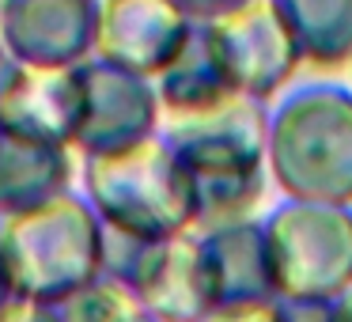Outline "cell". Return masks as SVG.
Listing matches in <instances>:
<instances>
[{"instance_id":"277c9868","label":"cell","mask_w":352,"mask_h":322,"mask_svg":"<svg viewBox=\"0 0 352 322\" xmlns=\"http://www.w3.org/2000/svg\"><path fill=\"white\" fill-rule=\"evenodd\" d=\"M0 322H50L46 311L38 303H12V307H0Z\"/></svg>"},{"instance_id":"6da1fadb","label":"cell","mask_w":352,"mask_h":322,"mask_svg":"<svg viewBox=\"0 0 352 322\" xmlns=\"http://www.w3.org/2000/svg\"><path fill=\"white\" fill-rule=\"evenodd\" d=\"M273 167L284 190L318 201L352 197V95L303 87L273 118Z\"/></svg>"},{"instance_id":"7a4b0ae2","label":"cell","mask_w":352,"mask_h":322,"mask_svg":"<svg viewBox=\"0 0 352 322\" xmlns=\"http://www.w3.org/2000/svg\"><path fill=\"white\" fill-rule=\"evenodd\" d=\"M212 50L231 87L269 95L296 72L299 46L273 0H250L212 31Z\"/></svg>"},{"instance_id":"3957f363","label":"cell","mask_w":352,"mask_h":322,"mask_svg":"<svg viewBox=\"0 0 352 322\" xmlns=\"http://www.w3.org/2000/svg\"><path fill=\"white\" fill-rule=\"evenodd\" d=\"M299 57L314 65L352 61V0H273Z\"/></svg>"}]
</instances>
